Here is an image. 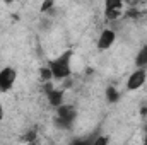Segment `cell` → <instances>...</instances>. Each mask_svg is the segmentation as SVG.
I'll return each mask as SVG.
<instances>
[{"instance_id": "obj_1", "label": "cell", "mask_w": 147, "mask_h": 145, "mask_svg": "<svg viewBox=\"0 0 147 145\" xmlns=\"http://www.w3.org/2000/svg\"><path fill=\"white\" fill-rule=\"evenodd\" d=\"M70 58H72V50H67L65 53H62L57 60H53L50 63V68L53 72V79L57 80H65L70 77Z\"/></svg>"}, {"instance_id": "obj_2", "label": "cell", "mask_w": 147, "mask_h": 145, "mask_svg": "<svg viewBox=\"0 0 147 145\" xmlns=\"http://www.w3.org/2000/svg\"><path fill=\"white\" fill-rule=\"evenodd\" d=\"M16 77H17V73H16L14 68H10V67L2 68V70H0V91H2V92L10 91L12 85L16 84Z\"/></svg>"}, {"instance_id": "obj_3", "label": "cell", "mask_w": 147, "mask_h": 145, "mask_svg": "<svg viewBox=\"0 0 147 145\" xmlns=\"http://www.w3.org/2000/svg\"><path fill=\"white\" fill-rule=\"evenodd\" d=\"M146 79H147V73H146V70H144V67H142V68L135 70V72L128 77V80H127V89H128V91H137V89H140V87L146 84Z\"/></svg>"}, {"instance_id": "obj_4", "label": "cell", "mask_w": 147, "mask_h": 145, "mask_svg": "<svg viewBox=\"0 0 147 145\" xmlns=\"http://www.w3.org/2000/svg\"><path fill=\"white\" fill-rule=\"evenodd\" d=\"M115 38H116V34H115V31L113 29H105L103 33H101V36H99V39H98V50H108V48H111V44L115 43Z\"/></svg>"}, {"instance_id": "obj_5", "label": "cell", "mask_w": 147, "mask_h": 145, "mask_svg": "<svg viewBox=\"0 0 147 145\" xmlns=\"http://www.w3.org/2000/svg\"><path fill=\"white\" fill-rule=\"evenodd\" d=\"M75 114H77V111H75V108L70 106V104H60V106L57 108V116H60V118H63V119H67V121H70V123H74Z\"/></svg>"}, {"instance_id": "obj_6", "label": "cell", "mask_w": 147, "mask_h": 145, "mask_svg": "<svg viewBox=\"0 0 147 145\" xmlns=\"http://www.w3.org/2000/svg\"><path fill=\"white\" fill-rule=\"evenodd\" d=\"M46 97H48V103H50L53 108H58L60 104H63V91L51 89L50 92H46Z\"/></svg>"}, {"instance_id": "obj_7", "label": "cell", "mask_w": 147, "mask_h": 145, "mask_svg": "<svg viewBox=\"0 0 147 145\" xmlns=\"http://www.w3.org/2000/svg\"><path fill=\"white\" fill-rule=\"evenodd\" d=\"M135 65H137L139 68L147 67V46H142V50L139 51V55H137V58H135Z\"/></svg>"}, {"instance_id": "obj_8", "label": "cell", "mask_w": 147, "mask_h": 145, "mask_svg": "<svg viewBox=\"0 0 147 145\" xmlns=\"http://www.w3.org/2000/svg\"><path fill=\"white\" fill-rule=\"evenodd\" d=\"M106 99H108V103H111V104L118 103V99H120V92H118L116 87L110 85V87L106 89Z\"/></svg>"}, {"instance_id": "obj_9", "label": "cell", "mask_w": 147, "mask_h": 145, "mask_svg": "<svg viewBox=\"0 0 147 145\" xmlns=\"http://www.w3.org/2000/svg\"><path fill=\"white\" fill-rule=\"evenodd\" d=\"M105 15L108 21H116L121 15V9H105Z\"/></svg>"}, {"instance_id": "obj_10", "label": "cell", "mask_w": 147, "mask_h": 145, "mask_svg": "<svg viewBox=\"0 0 147 145\" xmlns=\"http://www.w3.org/2000/svg\"><path fill=\"white\" fill-rule=\"evenodd\" d=\"M39 79H41L43 82H50V80L53 79V72H51L50 65H48V67H43V68L39 70Z\"/></svg>"}, {"instance_id": "obj_11", "label": "cell", "mask_w": 147, "mask_h": 145, "mask_svg": "<svg viewBox=\"0 0 147 145\" xmlns=\"http://www.w3.org/2000/svg\"><path fill=\"white\" fill-rule=\"evenodd\" d=\"M53 7H55V0H43V3H41V12L43 14H48V12H51L53 10Z\"/></svg>"}, {"instance_id": "obj_12", "label": "cell", "mask_w": 147, "mask_h": 145, "mask_svg": "<svg viewBox=\"0 0 147 145\" xmlns=\"http://www.w3.org/2000/svg\"><path fill=\"white\" fill-rule=\"evenodd\" d=\"M55 126H57V128H63V130H67V128L72 126V123L67 121V119H63V118H60V116H57V118H55Z\"/></svg>"}, {"instance_id": "obj_13", "label": "cell", "mask_w": 147, "mask_h": 145, "mask_svg": "<svg viewBox=\"0 0 147 145\" xmlns=\"http://www.w3.org/2000/svg\"><path fill=\"white\" fill-rule=\"evenodd\" d=\"M123 3H125V2H121V0H105L106 9H121Z\"/></svg>"}, {"instance_id": "obj_14", "label": "cell", "mask_w": 147, "mask_h": 145, "mask_svg": "<svg viewBox=\"0 0 147 145\" xmlns=\"http://www.w3.org/2000/svg\"><path fill=\"white\" fill-rule=\"evenodd\" d=\"M24 140H28V142H34V140H36V132H34V130H33V132H29V133L26 135V138H24Z\"/></svg>"}, {"instance_id": "obj_15", "label": "cell", "mask_w": 147, "mask_h": 145, "mask_svg": "<svg viewBox=\"0 0 147 145\" xmlns=\"http://www.w3.org/2000/svg\"><path fill=\"white\" fill-rule=\"evenodd\" d=\"M105 144H108V138L106 137H99V138L94 140V145H105Z\"/></svg>"}, {"instance_id": "obj_16", "label": "cell", "mask_w": 147, "mask_h": 145, "mask_svg": "<svg viewBox=\"0 0 147 145\" xmlns=\"http://www.w3.org/2000/svg\"><path fill=\"white\" fill-rule=\"evenodd\" d=\"M2 116H3V109H2V106H0V119H2Z\"/></svg>"}, {"instance_id": "obj_17", "label": "cell", "mask_w": 147, "mask_h": 145, "mask_svg": "<svg viewBox=\"0 0 147 145\" xmlns=\"http://www.w3.org/2000/svg\"><path fill=\"white\" fill-rule=\"evenodd\" d=\"M5 3H12V2H16V0H3Z\"/></svg>"}, {"instance_id": "obj_18", "label": "cell", "mask_w": 147, "mask_h": 145, "mask_svg": "<svg viewBox=\"0 0 147 145\" xmlns=\"http://www.w3.org/2000/svg\"><path fill=\"white\" fill-rule=\"evenodd\" d=\"M144 142H146V144H147V137H146V140H144Z\"/></svg>"}]
</instances>
